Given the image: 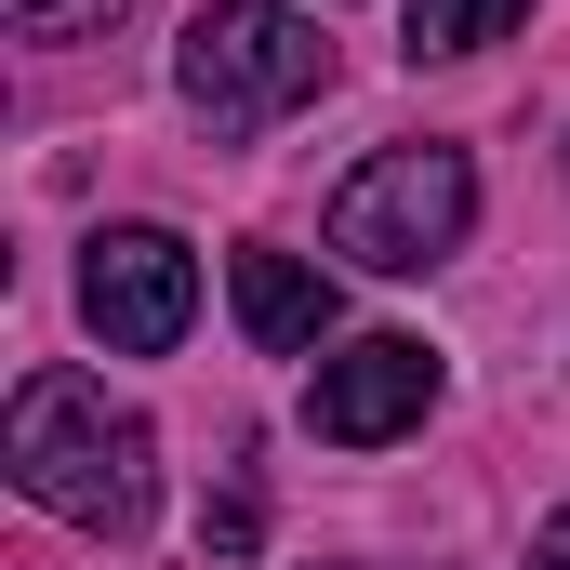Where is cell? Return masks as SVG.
<instances>
[{
	"instance_id": "obj_3",
	"label": "cell",
	"mask_w": 570,
	"mask_h": 570,
	"mask_svg": "<svg viewBox=\"0 0 570 570\" xmlns=\"http://www.w3.org/2000/svg\"><path fill=\"white\" fill-rule=\"evenodd\" d=\"M464 226H478L464 146H385L332 186V253L372 266V279H425L438 253H464Z\"/></svg>"
},
{
	"instance_id": "obj_1",
	"label": "cell",
	"mask_w": 570,
	"mask_h": 570,
	"mask_svg": "<svg viewBox=\"0 0 570 570\" xmlns=\"http://www.w3.org/2000/svg\"><path fill=\"white\" fill-rule=\"evenodd\" d=\"M13 491L80 518V531H134L146 491H159V438L94 372H27L13 385Z\"/></svg>"
},
{
	"instance_id": "obj_4",
	"label": "cell",
	"mask_w": 570,
	"mask_h": 570,
	"mask_svg": "<svg viewBox=\"0 0 570 570\" xmlns=\"http://www.w3.org/2000/svg\"><path fill=\"white\" fill-rule=\"evenodd\" d=\"M80 318H94L120 358L186 345V318H199V266H186V239H159V226H107V239L80 253Z\"/></svg>"
},
{
	"instance_id": "obj_5",
	"label": "cell",
	"mask_w": 570,
	"mask_h": 570,
	"mask_svg": "<svg viewBox=\"0 0 570 570\" xmlns=\"http://www.w3.org/2000/svg\"><path fill=\"white\" fill-rule=\"evenodd\" d=\"M438 399V345L425 332H358L345 358H318V385H305V425L345 438V451H385V438H412Z\"/></svg>"
},
{
	"instance_id": "obj_10",
	"label": "cell",
	"mask_w": 570,
	"mask_h": 570,
	"mask_svg": "<svg viewBox=\"0 0 570 570\" xmlns=\"http://www.w3.org/2000/svg\"><path fill=\"white\" fill-rule=\"evenodd\" d=\"M531 570H570V504L544 518V531H531Z\"/></svg>"
},
{
	"instance_id": "obj_8",
	"label": "cell",
	"mask_w": 570,
	"mask_h": 570,
	"mask_svg": "<svg viewBox=\"0 0 570 570\" xmlns=\"http://www.w3.org/2000/svg\"><path fill=\"white\" fill-rule=\"evenodd\" d=\"M0 13H13V40H107L134 0H0Z\"/></svg>"
},
{
	"instance_id": "obj_2",
	"label": "cell",
	"mask_w": 570,
	"mask_h": 570,
	"mask_svg": "<svg viewBox=\"0 0 570 570\" xmlns=\"http://www.w3.org/2000/svg\"><path fill=\"white\" fill-rule=\"evenodd\" d=\"M173 80H186V107L213 134H266L305 94H332V40H318V13H279V0H213L186 27Z\"/></svg>"
},
{
	"instance_id": "obj_6",
	"label": "cell",
	"mask_w": 570,
	"mask_h": 570,
	"mask_svg": "<svg viewBox=\"0 0 570 570\" xmlns=\"http://www.w3.org/2000/svg\"><path fill=\"white\" fill-rule=\"evenodd\" d=\"M226 292H239V332H253L266 358H305V345L332 332V279H318L305 253H279V239H253V253L226 266Z\"/></svg>"
},
{
	"instance_id": "obj_9",
	"label": "cell",
	"mask_w": 570,
	"mask_h": 570,
	"mask_svg": "<svg viewBox=\"0 0 570 570\" xmlns=\"http://www.w3.org/2000/svg\"><path fill=\"white\" fill-rule=\"evenodd\" d=\"M239 544H253V504H239V491H226V504H213V518H199V558H239Z\"/></svg>"
},
{
	"instance_id": "obj_7",
	"label": "cell",
	"mask_w": 570,
	"mask_h": 570,
	"mask_svg": "<svg viewBox=\"0 0 570 570\" xmlns=\"http://www.w3.org/2000/svg\"><path fill=\"white\" fill-rule=\"evenodd\" d=\"M531 0H412V53H478V40H504Z\"/></svg>"
}]
</instances>
